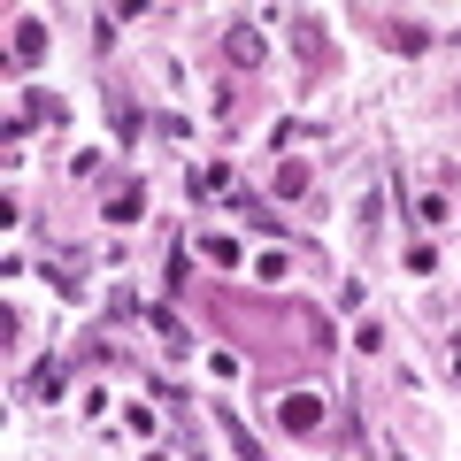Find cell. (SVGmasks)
I'll list each match as a JSON object with an SVG mask.
<instances>
[{
  "label": "cell",
  "mask_w": 461,
  "mask_h": 461,
  "mask_svg": "<svg viewBox=\"0 0 461 461\" xmlns=\"http://www.w3.org/2000/svg\"><path fill=\"white\" fill-rule=\"evenodd\" d=\"M277 423H285V430H323V393H293V400H277Z\"/></svg>",
  "instance_id": "6da1fadb"
},
{
  "label": "cell",
  "mask_w": 461,
  "mask_h": 461,
  "mask_svg": "<svg viewBox=\"0 0 461 461\" xmlns=\"http://www.w3.org/2000/svg\"><path fill=\"white\" fill-rule=\"evenodd\" d=\"M215 423H223V438H230V454H239V461H262V446H254V430L239 423V415L223 408V400H215Z\"/></svg>",
  "instance_id": "7a4b0ae2"
},
{
  "label": "cell",
  "mask_w": 461,
  "mask_h": 461,
  "mask_svg": "<svg viewBox=\"0 0 461 461\" xmlns=\"http://www.w3.org/2000/svg\"><path fill=\"white\" fill-rule=\"evenodd\" d=\"M223 47H230V62H262V32H254V23H230V32H223Z\"/></svg>",
  "instance_id": "3957f363"
},
{
  "label": "cell",
  "mask_w": 461,
  "mask_h": 461,
  "mask_svg": "<svg viewBox=\"0 0 461 461\" xmlns=\"http://www.w3.org/2000/svg\"><path fill=\"white\" fill-rule=\"evenodd\" d=\"M384 47H393V54H423L430 32H423V23H384Z\"/></svg>",
  "instance_id": "277c9868"
},
{
  "label": "cell",
  "mask_w": 461,
  "mask_h": 461,
  "mask_svg": "<svg viewBox=\"0 0 461 461\" xmlns=\"http://www.w3.org/2000/svg\"><path fill=\"white\" fill-rule=\"evenodd\" d=\"M16 54H23V62H39V54H47V23H39V16L16 23Z\"/></svg>",
  "instance_id": "5b68a950"
},
{
  "label": "cell",
  "mask_w": 461,
  "mask_h": 461,
  "mask_svg": "<svg viewBox=\"0 0 461 461\" xmlns=\"http://www.w3.org/2000/svg\"><path fill=\"white\" fill-rule=\"evenodd\" d=\"M23 393H32V400H54V393H62V369H54V362H39V369H32V384H23Z\"/></svg>",
  "instance_id": "8992f818"
},
{
  "label": "cell",
  "mask_w": 461,
  "mask_h": 461,
  "mask_svg": "<svg viewBox=\"0 0 461 461\" xmlns=\"http://www.w3.org/2000/svg\"><path fill=\"white\" fill-rule=\"evenodd\" d=\"M139 215H147V200H139V193H115L108 200V223H139Z\"/></svg>",
  "instance_id": "52a82bcc"
},
{
  "label": "cell",
  "mask_w": 461,
  "mask_h": 461,
  "mask_svg": "<svg viewBox=\"0 0 461 461\" xmlns=\"http://www.w3.org/2000/svg\"><path fill=\"white\" fill-rule=\"evenodd\" d=\"M454 377H461V346H454Z\"/></svg>",
  "instance_id": "ba28073f"
}]
</instances>
